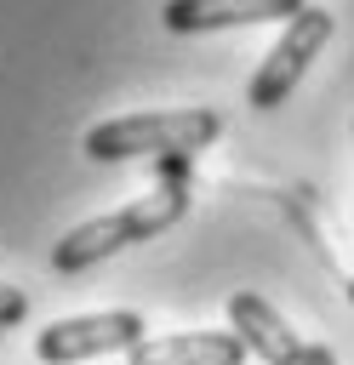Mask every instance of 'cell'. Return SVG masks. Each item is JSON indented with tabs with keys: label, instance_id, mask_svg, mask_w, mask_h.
<instances>
[{
	"label": "cell",
	"instance_id": "1",
	"mask_svg": "<svg viewBox=\"0 0 354 365\" xmlns=\"http://www.w3.org/2000/svg\"><path fill=\"white\" fill-rule=\"evenodd\" d=\"M183 211H188V188L183 182H166V188H154V194H143V200H131L120 211H103L91 222L69 228L51 245V268L57 274H80V268H91V262H103V257H114V251H126V245L171 228Z\"/></svg>",
	"mask_w": 354,
	"mask_h": 365
},
{
	"label": "cell",
	"instance_id": "2",
	"mask_svg": "<svg viewBox=\"0 0 354 365\" xmlns=\"http://www.w3.org/2000/svg\"><path fill=\"white\" fill-rule=\"evenodd\" d=\"M223 131L217 108H166V114H120L86 131L91 160H131V154H200Z\"/></svg>",
	"mask_w": 354,
	"mask_h": 365
},
{
	"label": "cell",
	"instance_id": "3",
	"mask_svg": "<svg viewBox=\"0 0 354 365\" xmlns=\"http://www.w3.org/2000/svg\"><path fill=\"white\" fill-rule=\"evenodd\" d=\"M137 342H148L143 314L131 308H108V314H74V319H51L34 336V354L46 365H74V359H97V354H131Z\"/></svg>",
	"mask_w": 354,
	"mask_h": 365
},
{
	"label": "cell",
	"instance_id": "4",
	"mask_svg": "<svg viewBox=\"0 0 354 365\" xmlns=\"http://www.w3.org/2000/svg\"><path fill=\"white\" fill-rule=\"evenodd\" d=\"M325 40H331V11H325V6H303V11L285 23V34L268 46L263 68L251 74L246 103H251V108H280V103L291 97V86L303 80V68L320 57Z\"/></svg>",
	"mask_w": 354,
	"mask_h": 365
},
{
	"label": "cell",
	"instance_id": "5",
	"mask_svg": "<svg viewBox=\"0 0 354 365\" xmlns=\"http://www.w3.org/2000/svg\"><path fill=\"white\" fill-rule=\"evenodd\" d=\"M228 325L263 365H303V354H308V342L285 325V314H274L257 291H234L228 297Z\"/></svg>",
	"mask_w": 354,
	"mask_h": 365
},
{
	"label": "cell",
	"instance_id": "6",
	"mask_svg": "<svg viewBox=\"0 0 354 365\" xmlns=\"http://www.w3.org/2000/svg\"><path fill=\"white\" fill-rule=\"evenodd\" d=\"M303 0H166V29L171 34H206V29H234V23H274L297 17Z\"/></svg>",
	"mask_w": 354,
	"mask_h": 365
},
{
	"label": "cell",
	"instance_id": "7",
	"mask_svg": "<svg viewBox=\"0 0 354 365\" xmlns=\"http://www.w3.org/2000/svg\"><path fill=\"white\" fill-rule=\"evenodd\" d=\"M251 348L234 331H188V336H154L126 354V365H240Z\"/></svg>",
	"mask_w": 354,
	"mask_h": 365
},
{
	"label": "cell",
	"instance_id": "8",
	"mask_svg": "<svg viewBox=\"0 0 354 365\" xmlns=\"http://www.w3.org/2000/svg\"><path fill=\"white\" fill-rule=\"evenodd\" d=\"M23 314H29V297H23L17 285H6V279H0V325H17Z\"/></svg>",
	"mask_w": 354,
	"mask_h": 365
},
{
	"label": "cell",
	"instance_id": "9",
	"mask_svg": "<svg viewBox=\"0 0 354 365\" xmlns=\"http://www.w3.org/2000/svg\"><path fill=\"white\" fill-rule=\"evenodd\" d=\"M303 365H337V359H331V348H320V342H308V354H303Z\"/></svg>",
	"mask_w": 354,
	"mask_h": 365
}]
</instances>
